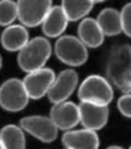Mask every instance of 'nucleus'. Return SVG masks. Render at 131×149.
Listing matches in <instances>:
<instances>
[{
    "label": "nucleus",
    "instance_id": "obj_16",
    "mask_svg": "<svg viewBox=\"0 0 131 149\" xmlns=\"http://www.w3.org/2000/svg\"><path fill=\"white\" fill-rule=\"evenodd\" d=\"M98 24L100 25L105 36H116L123 32L121 13L113 8H105L98 14Z\"/></svg>",
    "mask_w": 131,
    "mask_h": 149
},
{
    "label": "nucleus",
    "instance_id": "obj_12",
    "mask_svg": "<svg viewBox=\"0 0 131 149\" xmlns=\"http://www.w3.org/2000/svg\"><path fill=\"white\" fill-rule=\"evenodd\" d=\"M62 143L67 149H99L100 141L95 130L83 128L64 132Z\"/></svg>",
    "mask_w": 131,
    "mask_h": 149
},
{
    "label": "nucleus",
    "instance_id": "obj_19",
    "mask_svg": "<svg viewBox=\"0 0 131 149\" xmlns=\"http://www.w3.org/2000/svg\"><path fill=\"white\" fill-rule=\"evenodd\" d=\"M19 19L17 3L14 0H0V26H10Z\"/></svg>",
    "mask_w": 131,
    "mask_h": 149
},
{
    "label": "nucleus",
    "instance_id": "obj_22",
    "mask_svg": "<svg viewBox=\"0 0 131 149\" xmlns=\"http://www.w3.org/2000/svg\"><path fill=\"white\" fill-rule=\"evenodd\" d=\"M106 149H124V148L120 147V146H110V147H108Z\"/></svg>",
    "mask_w": 131,
    "mask_h": 149
},
{
    "label": "nucleus",
    "instance_id": "obj_24",
    "mask_svg": "<svg viewBox=\"0 0 131 149\" xmlns=\"http://www.w3.org/2000/svg\"><path fill=\"white\" fill-rule=\"evenodd\" d=\"M3 66V58H1V55H0V68Z\"/></svg>",
    "mask_w": 131,
    "mask_h": 149
},
{
    "label": "nucleus",
    "instance_id": "obj_26",
    "mask_svg": "<svg viewBox=\"0 0 131 149\" xmlns=\"http://www.w3.org/2000/svg\"><path fill=\"white\" fill-rule=\"evenodd\" d=\"M129 149H131V147H130V148H129Z\"/></svg>",
    "mask_w": 131,
    "mask_h": 149
},
{
    "label": "nucleus",
    "instance_id": "obj_21",
    "mask_svg": "<svg viewBox=\"0 0 131 149\" xmlns=\"http://www.w3.org/2000/svg\"><path fill=\"white\" fill-rule=\"evenodd\" d=\"M118 109L126 118H131V92L124 93L118 100Z\"/></svg>",
    "mask_w": 131,
    "mask_h": 149
},
{
    "label": "nucleus",
    "instance_id": "obj_20",
    "mask_svg": "<svg viewBox=\"0 0 131 149\" xmlns=\"http://www.w3.org/2000/svg\"><path fill=\"white\" fill-rule=\"evenodd\" d=\"M121 24H123V32L131 37V3L125 4L121 9Z\"/></svg>",
    "mask_w": 131,
    "mask_h": 149
},
{
    "label": "nucleus",
    "instance_id": "obj_14",
    "mask_svg": "<svg viewBox=\"0 0 131 149\" xmlns=\"http://www.w3.org/2000/svg\"><path fill=\"white\" fill-rule=\"evenodd\" d=\"M68 17L61 5H54L42 22V32L46 37H61L68 26Z\"/></svg>",
    "mask_w": 131,
    "mask_h": 149
},
{
    "label": "nucleus",
    "instance_id": "obj_7",
    "mask_svg": "<svg viewBox=\"0 0 131 149\" xmlns=\"http://www.w3.org/2000/svg\"><path fill=\"white\" fill-rule=\"evenodd\" d=\"M20 127L26 133L43 143H52L58 136V128L51 117L46 116H27L21 118Z\"/></svg>",
    "mask_w": 131,
    "mask_h": 149
},
{
    "label": "nucleus",
    "instance_id": "obj_17",
    "mask_svg": "<svg viewBox=\"0 0 131 149\" xmlns=\"http://www.w3.org/2000/svg\"><path fill=\"white\" fill-rule=\"evenodd\" d=\"M0 139L5 149H26L25 130L20 125L6 124L0 130Z\"/></svg>",
    "mask_w": 131,
    "mask_h": 149
},
{
    "label": "nucleus",
    "instance_id": "obj_23",
    "mask_svg": "<svg viewBox=\"0 0 131 149\" xmlns=\"http://www.w3.org/2000/svg\"><path fill=\"white\" fill-rule=\"evenodd\" d=\"M0 149H5V147H4V144L1 142V139H0Z\"/></svg>",
    "mask_w": 131,
    "mask_h": 149
},
{
    "label": "nucleus",
    "instance_id": "obj_2",
    "mask_svg": "<svg viewBox=\"0 0 131 149\" xmlns=\"http://www.w3.org/2000/svg\"><path fill=\"white\" fill-rule=\"evenodd\" d=\"M51 54H52V46L47 37L37 36L31 39L19 51L17 63L24 72L30 73L45 67L46 62L51 57Z\"/></svg>",
    "mask_w": 131,
    "mask_h": 149
},
{
    "label": "nucleus",
    "instance_id": "obj_9",
    "mask_svg": "<svg viewBox=\"0 0 131 149\" xmlns=\"http://www.w3.org/2000/svg\"><path fill=\"white\" fill-rule=\"evenodd\" d=\"M78 73L74 70L67 68L61 71L56 76L53 85L47 93L50 102L56 104L67 101L73 95V92L76 91L78 86Z\"/></svg>",
    "mask_w": 131,
    "mask_h": 149
},
{
    "label": "nucleus",
    "instance_id": "obj_10",
    "mask_svg": "<svg viewBox=\"0 0 131 149\" xmlns=\"http://www.w3.org/2000/svg\"><path fill=\"white\" fill-rule=\"evenodd\" d=\"M50 117L58 129L71 130L81 123V113L79 106L71 101H64L61 103H56L50 111Z\"/></svg>",
    "mask_w": 131,
    "mask_h": 149
},
{
    "label": "nucleus",
    "instance_id": "obj_27",
    "mask_svg": "<svg viewBox=\"0 0 131 149\" xmlns=\"http://www.w3.org/2000/svg\"><path fill=\"white\" fill-rule=\"evenodd\" d=\"M66 149H67V148H66Z\"/></svg>",
    "mask_w": 131,
    "mask_h": 149
},
{
    "label": "nucleus",
    "instance_id": "obj_3",
    "mask_svg": "<svg viewBox=\"0 0 131 149\" xmlns=\"http://www.w3.org/2000/svg\"><path fill=\"white\" fill-rule=\"evenodd\" d=\"M78 98L81 102L109 106L114 98L113 85L100 74H90L79 85Z\"/></svg>",
    "mask_w": 131,
    "mask_h": 149
},
{
    "label": "nucleus",
    "instance_id": "obj_5",
    "mask_svg": "<svg viewBox=\"0 0 131 149\" xmlns=\"http://www.w3.org/2000/svg\"><path fill=\"white\" fill-rule=\"evenodd\" d=\"M30 96L24 82L19 78H9L0 86V107L8 112H20L29 104Z\"/></svg>",
    "mask_w": 131,
    "mask_h": 149
},
{
    "label": "nucleus",
    "instance_id": "obj_6",
    "mask_svg": "<svg viewBox=\"0 0 131 149\" xmlns=\"http://www.w3.org/2000/svg\"><path fill=\"white\" fill-rule=\"evenodd\" d=\"M19 20L26 27L42 25L52 9V0H17Z\"/></svg>",
    "mask_w": 131,
    "mask_h": 149
},
{
    "label": "nucleus",
    "instance_id": "obj_8",
    "mask_svg": "<svg viewBox=\"0 0 131 149\" xmlns=\"http://www.w3.org/2000/svg\"><path fill=\"white\" fill-rule=\"evenodd\" d=\"M56 80L53 70L48 67H42L34 72L27 73L22 80L25 88L31 100H40L43 96H47L50 88L52 87Z\"/></svg>",
    "mask_w": 131,
    "mask_h": 149
},
{
    "label": "nucleus",
    "instance_id": "obj_15",
    "mask_svg": "<svg viewBox=\"0 0 131 149\" xmlns=\"http://www.w3.org/2000/svg\"><path fill=\"white\" fill-rule=\"evenodd\" d=\"M29 41V31L22 24H12L8 26L1 34L3 47L10 52H19Z\"/></svg>",
    "mask_w": 131,
    "mask_h": 149
},
{
    "label": "nucleus",
    "instance_id": "obj_18",
    "mask_svg": "<svg viewBox=\"0 0 131 149\" xmlns=\"http://www.w3.org/2000/svg\"><path fill=\"white\" fill-rule=\"evenodd\" d=\"M94 4L93 0H62L61 6L69 21H78L87 17L93 10Z\"/></svg>",
    "mask_w": 131,
    "mask_h": 149
},
{
    "label": "nucleus",
    "instance_id": "obj_25",
    "mask_svg": "<svg viewBox=\"0 0 131 149\" xmlns=\"http://www.w3.org/2000/svg\"><path fill=\"white\" fill-rule=\"evenodd\" d=\"M94 3H103V1H105V0H93Z\"/></svg>",
    "mask_w": 131,
    "mask_h": 149
},
{
    "label": "nucleus",
    "instance_id": "obj_13",
    "mask_svg": "<svg viewBox=\"0 0 131 149\" xmlns=\"http://www.w3.org/2000/svg\"><path fill=\"white\" fill-rule=\"evenodd\" d=\"M78 37L87 47L97 49L103 45L105 35L97 19L84 17L78 25Z\"/></svg>",
    "mask_w": 131,
    "mask_h": 149
},
{
    "label": "nucleus",
    "instance_id": "obj_11",
    "mask_svg": "<svg viewBox=\"0 0 131 149\" xmlns=\"http://www.w3.org/2000/svg\"><path fill=\"white\" fill-rule=\"evenodd\" d=\"M81 113V123L84 128L90 130H99L106 125L109 120V107L90 103V102H81L79 104Z\"/></svg>",
    "mask_w": 131,
    "mask_h": 149
},
{
    "label": "nucleus",
    "instance_id": "obj_1",
    "mask_svg": "<svg viewBox=\"0 0 131 149\" xmlns=\"http://www.w3.org/2000/svg\"><path fill=\"white\" fill-rule=\"evenodd\" d=\"M105 72L106 78L119 91L131 92V45H116L110 50Z\"/></svg>",
    "mask_w": 131,
    "mask_h": 149
},
{
    "label": "nucleus",
    "instance_id": "obj_4",
    "mask_svg": "<svg viewBox=\"0 0 131 149\" xmlns=\"http://www.w3.org/2000/svg\"><path fill=\"white\" fill-rule=\"evenodd\" d=\"M54 54L64 65L71 67L82 66L88 60V47L73 35H62L54 44Z\"/></svg>",
    "mask_w": 131,
    "mask_h": 149
}]
</instances>
